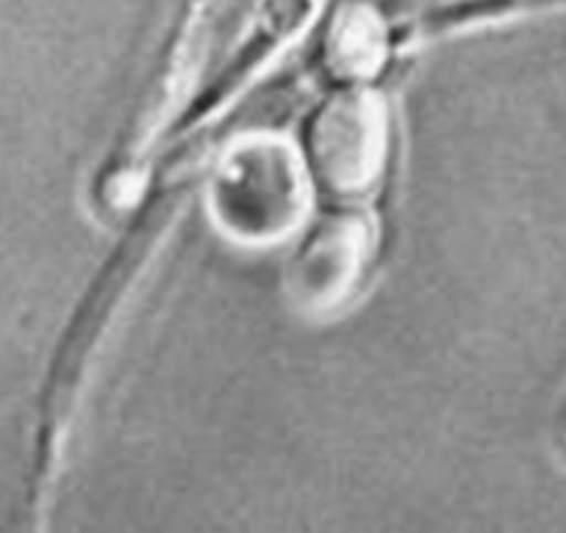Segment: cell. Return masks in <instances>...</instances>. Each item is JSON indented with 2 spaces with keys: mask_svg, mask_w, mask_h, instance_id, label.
<instances>
[{
  "mask_svg": "<svg viewBox=\"0 0 566 533\" xmlns=\"http://www.w3.org/2000/svg\"><path fill=\"white\" fill-rule=\"evenodd\" d=\"M369 248L373 231L364 217L342 215L319 222L295 255L292 292L314 312H328L336 303H345L367 266Z\"/></svg>",
  "mask_w": 566,
  "mask_h": 533,
  "instance_id": "cell-3",
  "label": "cell"
},
{
  "mask_svg": "<svg viewBox=\"0 0 566 533\" xmlns=\"http://www.w3.org/2000/svg\"><path fill=\"white\" fill-rule=\"evenodd\" d=\"M306 161L275 137H248L211 178V215L237 242L272 244L301 228L308 200Z\"/></svg>",
  "mask_w": 566,
  "mask_h": 533,
  "instance_id": "cell-1",
  "label": "cell"
},
{
  "mask_svg": "<svg viewBox=\"0 0 566 533\" xmlns=\"http://www.w3.org/2000/svg\"><path fill=\"white\" fill-rule=\"evenodd\" d=\"M308 178L334 198H356L380 176L389 150V112L369 90L336 92L303 130Z\"/></svg>",
  "mask_w": 566,
  "mask_h": 533,
  "instance_id": "cell-2",
  "label": "cell"
}]
</instances>
